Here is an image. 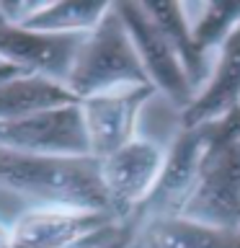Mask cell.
Masks as SVG:
<instances>
[{
  "label": "cell",
  "instance_id": "cell-1",
  "mask_svg": "<svg viewBox=\"0 0 240 248\" xmlns=\"http://www.w3.org/2000/svg\"><path fill=\"white\" fill-rule=\"evenodd\" d=\"M0 184L42 202V207L108 212V199L101 181V160L93 155L46 158L0 147Z\"/></svg>",
  "mask_w": 240,
  "mask_h": 248
},
{
  "label": "cell",
  "instance_id": "cell-2",
  "mask_svg": "<svg viewBox=\"0 0 240 248\" xmlns=\"http://www.w3.org/2000/svg\"><path fill=\"white\" fill-rule=\"evenodd\" d=\"M65 85L77 101L121 88H152L114 3L104 21L83 39Z\"/></svg>",
  "mask_w": 240,
  "mask_h": 248
},
{
  "label": "cell",
  "instance_id": "cell-3",
  "mask_svg": "<svg viewBox=\"0 0 240 248\" xmlns=\"http://www.w3.org/2000/svg\"><path fill=\"white\" fill-rule=\"evenodd\" d=\"M183 217L240 230V111L212 124V142L201 163Z\"/></svg>",
  "mask_w": 240,
  "mask_h": 248
},
{
  "label": "cell",
  "instance_id": "cell-4",
  "mask_svg": "<svg viewBox=\"0 0 240 248\" xmlns=\"http://www.w3.org/2000/svg\"><path fill=\"white\" fill-rule=\"evenodd\" d=\"M165 163V147L145 137H135L101 160V181L108 199V212L116 222L137 217L147 204Z\"/></svg>",
  "mask_w": 240,
  "mask_h": 248
},
{
  "label": "cell",
  "instance_id": "cell-5",
  "mask_svg": "<svg viewBox=\"0 0 240 248\" xmlns=\"http://www.w3.org/2000/svg\"><path fill=\"white\" fill-rule=\"evenodd\" d=\"M119 11L124 26H127L139 62L145 67V75L150 80L152 91L165 96L178 111H186L191 101L196 98V85L191 83L181 57L170 46L165 34L158 29L142 3H114Z\"/></svg>",
  "mask_w": 240,
  "mask_h": 248
},
{
  "label": "cell",
  "instance_id": "cell-6",
  "mask_svg": "<svg viewBox=\"0 0 240 248\" xmlns=\"http://www.w3.org/2000/svg\"><path fill=\"white\" fill-rule=\"evenodd\" d=\"M0 147L46 158H83L90 155L80 101L0 124Z\"/></svg>",
  "mask_w": 240,
  "mask_h": 248
},
{
  "label": "cell",
  "instance_id": "cell-7",
  "mask_svg": "<svg viewBox=\"0 0 240 248\" xmlns=\"http://www.w3.org/2000/svg\"><path fill=\"white\" fill-rule=\"evenodd\" d=\"M209 142H212V124L196 129L181 127L170 147H165V163H163L160 178L139 215H181L183 204L189 202L199 181V170L207 158Z\"/></svg>",
  "mask_w": 240,
  "mask_h": 248
},
{
  "label": "cell",
  "instance_id": "cell-8",
  "mask_svg": "<svg viewBox=\"0 0 240 248\" xmlns=\"http://www.w3.org/2000/svg\"><path fill=\"white\" fill-rule=\"evenodd\" d=\"M152 96V88H121L80 101L93 158L104 160L137 137L139 114Z\"/></svg>",
  "mask_w": 240,
  "mask_h": 248
},
{
  "label": "cell",
  "instance_id": "cell-9",
  "mask_svg": "<svg viewBox=\"0 0 240 248\" xmlns=\"http://www.w3.org/2000/svg\"><path fill=\"white\" fill-rule=\"evenodd\" d=\"M114 222L108 212L39 204L15 220L11 228V248H75Z\"/></svg>",
  "mask_w": 240,
  "mask_h": 248
},
{
  "label": "cell",
  "instance_id": "cell-10",
  "mask_svg": "<svg viewBox=\"0 0 240 248\" xmlns=\"http://www.w3.org/2000/svg\"><path fill=\"white\" fill-rule=\"evenodd\" d=\"M240 111V26L212 57V67L191 106L181 111V127L196 129Z\"/></svg>",
  "mask_w": 240,
  "mask_h": 248
},
{
  "label": "cell",
  "instance_id": "cell-11",
  "mask_svg": "<svg viewBox=\"0 0 240 248\" xmlns=\"http://www.w3.org/2000/svg\"><path fill=\"white\" fill-rule=\"evenodd\" d=\"M129 248H240V230L214 228L183 215L145 217Z\"/></svg>",
  "mask_w": 240,
  "mask_h": 248
},
{
  "label": "cell",
  "instance_id": "cell-12",
  "mask_svg": "<svg viewBox=\"0 0 240 248\" xmlns=\"http://www.w3.org/2000/svg\"><path fill=\"white\" fill-rule=\"evenodd\" d=\"M67 104H77L67 85L42 75L18 73L11 80L0 83V124Z\"/></svg>",
  "mask_w": 240,
  "mask_h": 248
},
{
  "label": "cell",
  "instance_id": "cell-13",
  "mask_svg": "<svg viewBox=\"0 0 240 248\" xmlns=\"http://www.w3.org/2000/svg\"><path fill=\"white\" fill-rule=\"evenodd\" d=\"M111 3L101 0H44L23 29L54 36H85L104 21Z\"/></svg>",
  "mask_w": 240,
  "mask_h": 248
},
{
  "label": "cell",
  "instance_id": "cell-14",
  "mask_svg": "<svg viewBox=\"0 0 240 248\" xmlns=\"http://www.w3.org/2000/svg\"><path fill=\"white\" fill-rule=\"evenodd\" d=\"M147 16L158 23V29L165 34V39L170 42V46L176 49V54L181 57L186 73H189L191 83L199 88L204 85L212 60L201 57L196 44H194V34H191V18L186 11V3H142Z\"/></svg>",
  "mask_w": 240,
  "mask_h": 248
},
{
  "label": "cell",
  "instance_id": "cell-15",
  "mask_svg": "<svg viewBox=\"0 0 240 248\" xmlns=\"http://www.w3.org/2000/svg\"><path fill=\"white\" fill-rule=\"evenodd\" d=\"M194 11L191 18V34L194 44L201 57L212 60L217 49L232 36V31L240 26V3L220 0V3H189Z\"/></svg>",
  "mask_w": 240,
  "mask_h": 248
},
{
  "label": "cell",
  "instance_id": "cell-16",
  "mask_svg": "<svg viewBox=\"0 0 240 248\" xmlns=\"http://www.w3.org/2000/svg\"><path fill=\"white\" fill-rule=\"evenodd\" d=\"M21 70H15V67H11V65H3L0 62V83H5V80H11L13 75H18Z\"/></svg>",
  "mask_w": 240,
  "mask_h": 248
},
{
  "label": "cell",
  "instance_id": "cell-17",
  "mask_svg": "<svg viewBox=\"0 0 240 248\" xmlns=\"http://www.w3.org/2000/svg\"><path fill=\"white\" fill-rule=\"evenodd\" d=\"M0 248H11V228L0 225Z\"/></svg>",
  "mask_w": 240,
  "mask_h": 248
}]
</instances>
